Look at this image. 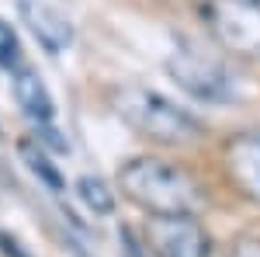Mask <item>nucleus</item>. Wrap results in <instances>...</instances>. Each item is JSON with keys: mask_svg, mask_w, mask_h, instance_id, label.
I'll return each mask as SVG.
<instances>
[{"mask_svg": "<svg viewBox=\"0 0 260 257\" xmlns=\"http://www.w3.org/2000/svg\"><path fill=\"white\" fill-rule=\"evenodd\" d=\"M0 257H31L28 247H21L18 237H11V233H4L0 230Z\"/></svg>", "mask_w": 260, "mask_h": 257, "instance_id": "obj_13", "label": "nucleus"}, {"mask_svg": "<svg viewBox=\"0 0 260 257\" xmlns=\"http://www.w3.org/2000/svg\"><path fill=\"white\" fill-rule=\"evenodd\" d=\"M118 188L149 216H194L201 205V184L184 167L160 157L125 160L118 170Z\"/></svg>", "mask_w": 260, "mask_h": 257, "instance_id": "obj_1", "label": "nucleus"}, {"mask_svg": "<svg viewBox=\"0 0 260 257\" xmlns=\"http://www.w3.org/2000/svg\"><path fill=\"white\" fill-rule=\"evenodd\" d=\"M167 73L198 101H229L233 98V80L229 70L219 60L205 56L194 45H177L167 60Z\"/></svg>", "mask_w": 260, "mask_h": 257, "instance_id": "obj_4", "label": "nucleus"}, {"mask_svg": "<svg viewBox=\"0 0 260 257\" xmlns=\"http://www.w3.org/2000/svg\"><path fill=\"white\" fill-rule=\"evenodd\" d=\"M18 14L21 21L31 28V35L39 39V45L45 52H62V49H70V42H73V24L70 18L62 14L59 7H52V4H45V0H18Z\"/></svg>", "mask_w": 260, "mask_h": 257, "instance_id": "obj_7", "label": "nucleus"}, {"mask_svg": "<svg viewBox=\"0 0 260 257\" xmlns=\"http://www.w3.org/2000/svg\"><path fill=\"white\" fill-rule=\"evenodd\" d=\"M111 104H115L118 119L142 139L177 146V142H194L198 136H205V125L191 111L177 108L170 98H163L149 87H139V83L118 87L111 94Z\"/></svg>", "mask_w": 260, "mask_h": 257, "instance_id": "obj_2", "label": "nucleus"}, {"mask_svg": "<svg viewBox=\"0 0 260 257\" xmlns=\"http://www.w3.org/2000/svg\"><path fill=\"white\" fill-rule=\"evenodd\" d=\"M18 157L24 160V167H28V170L39 178L42 188H49L52 195H62V191H66V178H62V170L52 163L49 150H42V146H39L31 136L18 139Z\"/></svg>", "mask_w": 260, "mask_h": 257, "instance_id": "obj_9", "label": "nucleus"}, {"mask_svg": "<svg viewBox=\"0 0 260 257\" xmlns=\"http://www.w3.org/2000/svg\"><path fill=\"white\" fill-rule=\"evenodd\" d=\"M201 21L225 52L260 60V0H205Z\"/></svg>", "mask_w": 260, "mask_h": 257, "instance_id": "obj_3", "label": "nucleus"}, {"mask_svg": "<svg viewBox=\"0 0 260 257\" xmlns=\"http://www.w3.org/2000/svg\"><path fill=\"white\" fill-rule=\"evenodd\" d=\"M146 247L156 257H212V237L194 216H153Z\"/></svg>", "mask_w": 260, "mask_h": 257, "instance_id": "obj_5", "label": "nucleus"}, {"mask_svg": "<svg viewBox=\"0 0 260 257\" xmlns=\"http://www.w3.org/2000/svg\"><path fill=\"white\" fill-rule=\"evenodd\" d=\"M229 257H260V237H240L229 247Z\"/></svg>", "mask_w": 260, "mask_h": 257, "instance_id": "obj_14", "label": "nucleus"}, {"mask_svg": "<svg viewBox=\"0 0 260 257\" xmlns=\"http://www.w3.org/2000/svg\"><path fill=\"white\" fill-rule=\"evenodd\" d=\"M21 63H24V56H21V39H18V32H14L7 21L0 18V66L14 73Z\"/></svg>", "mask_w": 260, "mask_h": 257, "instance_id": "obj_11", "label": "nucleus"}, {"mask_svg": "<svg viewBox=\"0 0 260 257\" xmlns=\"http://www.w3.org/2000/svg\"><path fill=\"white\" fill-rule=\"evenodd\" d=\"M118 240H121V250L125 257H149V247H146V240L132 230V226H121L118 230Z\"/></svg>", "mask_w": 260, "mask_h": 257, "instance_id": "obj_12", "label": "nucleus"}, {"mask_svg": "<svg viewBox=\"0 0 260 257\" xmlns=\"http://www.w3.org/2000/svg\"><path fill=\"white\" fill-rule=\"evenodd\" d=\"M77 198H80L94 216L115 212V191H111L101 178H94V174H83V178L77 181Z\"/></svg>", "mask_w": 260, "mask_h": 257, "instance_id": "obj_10", "label": "nucleus"}, {"mask_svg": "<svg viewBox=\"0 0 260 257\" xmlns=\"http://www.w3.org/2000/svg\"><path fill=\"white\" fill-rule=\"evenodd\" d=\"M222 163H225V178L236 184V191L250 198L253 205H260V129L236 132L222 150Z\"/></svg>", "mask_w": 260, "mask_h": 257, "instance_id": "obj_6", "label": "nucleus"}, {"mask_svg": "<svg viewBox=\"0 0 260 257\" xmlns=\"http://www.w3.org/2000/svg\"><path fill=\"white\" fill-rule=\"evenodd\" d=\"M11 87H14V98H18L21 111L31 119V125L39 129V125H52L56 122V104H52V94H49V87L42 83V77L28 66V63H21L18 70L11 73Z\"/></svg>", "mask_w": 260, "mask_h": 257, "instance_id": "obj_8", "label": "nucleus"}]
</instances>
